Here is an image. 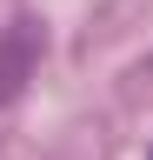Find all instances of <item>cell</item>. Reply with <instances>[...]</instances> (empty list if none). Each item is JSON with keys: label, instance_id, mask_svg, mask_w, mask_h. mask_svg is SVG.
Segmentation results:
<instances>
[{"label": "cell", "instance_id": "cell-2", "mask_svg": "<svg viewBox=\"0 0 153 160\" xmlns=\"http://www.w3.org/2000/svg\"><path fill=\"white\" fill-rule=\"evenodd\" d=\"M146 160H153V153H146Z\"/></svg>", "mask_w": 153, "mask_h": 160}, {"label": "cell", "instance_id": "cell-1", "mask_svg": "<svg viewBox=\"0 0 153 160\" xmlns=\"http://www.w3.org/2000/svg\"><path fill=\"white\" fill-rule=\"evenodd\" d=\"M40 53H47L40 20H13V27H0V107H13V100L27 93V80H33V67H40Z\"/></svg>", "mask_w": 153, "mask_h": 160}]
</instances>
